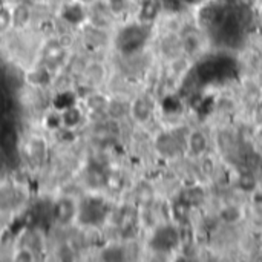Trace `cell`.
Instances as JSON below:
<instances>
[{
	"instance_id": "1",
	"label": "cell",
	"mask_w": 262,
	"mask_h": 262,
	"mask_svg": "<svg viewBox=\"0 0 262 262\" xmlns=\"http://www.w3.org/2000/svg\"><path fill=\"white\" fill-rule=\"evenodd\" d=\"M146 41V31L143 26H129L120 35V48L124 52L138 51Z\"/></svg>"
},
{
	"instance_id": "2",
	"label": "cell",
	"mask_w": 262,
	"mask_h": 262,
	"mask_svg": "<svg viewBox=\"0 0 262 262\" xmlns=\"http://www.w3.org/2000/svg\"><path fill=\"white\" fill-rule=\"evenodd\" d=\"M178 241H180V233L175 229L164 227V229H160L154 235L150 246L157 252H167V250H172L178 244Z\"/></svg>"
},
{
	"instance_id": "3",
	"label": "cell",
	"mask_w": 262,
	"mask_h": 262,
	"mask_svg": "<svg viewBox=\"0 0 262 262\" xmlns=\"http://www.w3.org/2000/svg\"><path fill=\"white\" fill-rule=\"evenodd\" d=\"M32 18V11L28 5L18 3L9 11V23L14 28H25Z\"/></svg>"
},
{
	"instance_id": "4",
	"label": "cell",
	"mask_w": 262,
	"mask_h": 262,
	"mask_svg": "<svg viewBox=\"0 0 262 262\" xmlns=\"http://www.w3.org/2000/svg\"><path fill=\"white\" fill-rule=\"evenodd\" d=\"M132 111V117L140 121V123H144L150 118V114H152V103L149 98L146 97H141V98H137L135 103L132 104L130 107Z\"/></svg>"
},
{
	"instance_id": "5",
	"label": "cell",
	"mask_w": 262,
	"mask_h": 262,
	"mask_svg": "<svg viewBox=\"0 0 262 262\" xmlns=\"http://www.w3.org/2000/svg\"><path fill=\"white\" fill-rule=\"evenodd\" d=\"M157 149L166 155V157H172L178 152V140L170 135V134H161L157 138Z\"/></svg>"
},
{
	"instance_id": "6",
	"label": "cell",
	"mask_w": 262,
	"mask_h": 262,
	"mask_svg": "<svg viewBox=\"0 0 262 262\" xmlns=\"http://www.w3.org/2000/svg\"><path fill=\"white\" fill-rule=\"evenodd\" d=\"M207 147V138L203 132L195 130L189 137V149L192 150L193 155H201Z\"/></svg>"
},
{
	"instance_id": "7",
	"label": "cell",
	"mask_w": 262,
	"mask_h": 262,
	"mask_svg": "<svg viewBox=\"0 0 262 262\" xmlns=\"http://www.w3.org/2000/svg\"><path fill=\"white\" fill-rule=\"evenodd\" d=\"M140 6H141L140 18L143 21H152L157 17V14H158V3L155 0H144Z\"/></svg>"
},
{
	"instance_id": "8",
	"label": "cell",
	"mask_w": 262,
	"mask_h": 262,
	"mask_svg": "<svg viewBox=\"0 0 262 262\" xmlns=\"http://www.w3.org/2000/svg\"><path fill=\"white\" fill-rule=\"evenodd\" d=\"M83 74L94 83H100L104 78V68L100 63H91L83 66Z\"/></svg>"
},
{
	"instance_id": "9",
	"label": "cell",
	"mask_w": 262,
	"mask_h": 262,
	"mask_svg": "<svg viewBox=\"0 0 262 262\" xmlns=\"http://www.w3.org/2000/svg\"><path fill=\"white\" fill-rule=\"evenodd\" d=\"M239 187L244 190V192H252L255 187H256V180H255V177H253V173H250V172H244V173H241V177H239Z\"/></svg>"
},
{
	"instance_id": "10",
	"label": "cell",
	"mask_w": 262,
	"mask_h": 262,
	"mask_svg": "<svg viewBox=\"0 0 262 262\" xmlns=\"http://www.w3.org/2000/svg\"><path fill=\"white\" fill-rule=\"evenodd\" d=\"M130 3L127 0H107V11L114 15L123 14Z\"/></svg>"
},
{
	"instance_id": "11",
	"label": "cell",
	"mask_w": 262,
	"mask_h": 262,
	"mask_svg": "<svg viewBox=\"0 0 262 262\" xmlns=\"http://www.w3.org/2000/svg\"><path fill=\"white\" fill-rule=\"evenodd\" d=\"M173 215H175V218L180 223L184 224L186 220H187V216H189V204L184 203V201H180L178 204H175L173 206Z\"/></svg>"
},
{
	"instance_id": "12",
	"label": "cell",
	"mask_w": 262,
	"mask_h": 262,
	"mask_svg": "<svg viewBox=\"0 0 262 262\" xmlns=\"http://www.w3.org/2000/svg\"><path fill=\"white\" fill-rule=\"evenodd\" d=\"M198 48H200V38H198L196 35L190 34V35H187V37L184 38V41H183V49H184L186 52L193 54V52L198 51Z\"/></svg>"
},
{
	"instance_id": "13",
	"label": "cell",
	"mask_w": 262,
	"mask_h": 262,
	"mask_svg": "<svg viewBox=\"0 0 262 262\" xmlns=\"http://www.w3.org/2000/svg\"><path fill=\"white\" fill-rule=\"evenodd\" d=\"M126 111H127V107H126V104H123V103H120V101H114V103H107V112L111 114V117H114V118H121L124 114H126Z\"/></svg>"
},
{
	"instance_id": "14",
	"label": "cell",
	"mask_w": 262,
	"mask_h": 262,
	"mask_svg": "<svg viewBox=\"0 0 262 262\" xmlns=\"http://www.w3.org/2000/svg\"><path fill=\"white\" fill-rule=\"evenodd\" d=\"M89 107L94 109V111H103V109H107V101L101 97V95H91L89 97V101H88Z\"/></svg>"
},
{
	"instance_id": "15",
	"label": "cell",
	"mask_w": 262,
	"mask_h": 262,
	"mask_svg": "<svg viewBox=\"0 0 262 262\" xmlns=\"http://www.w3.org/2000/svg\"><path fill=\"white\" fill-rule=\"evenodd\" d=\"M34 259H35V253L32 252V249L26 246L14 253V261H34Z\"/></svg>"
},
{
	"instance_id": "16",
	"label": "cell",
	"mask_w": 262,
	"mask_h": 262,
	"mask_svg": "<svg viewBox=\"0 0 262 262\" xmlns=\"http://www.w3.org/2000/svg\"><path fill=\"white\" fill-rule=\"evenodd\" d=\"M124 256H126V253L120 247H117V249L112 247V249H109V250H106L103 253V258L109 259V261H120V259H124Z\"/></svg>"
},
{
	"instance_id": "17",
	"label": "cell",
	"mask_w": 262,
	"mask_h": 262,
	"mask_svg": "<svg viewBox=\"0 0 262 262\" xmlns=\"http://www.w3.org/2000/svg\"><path fill=\"white\" fill-rule=\"evenodd\" d=\"M223 216L226 218V221H236L238 218H239V212L235 209V207H227L226 210H224V213H223Z\"/></svg>"
},
{
	"instance_id": "18",
	"label": "cell",
	"mask_w": 262,
	"mask_h": 262,
	"mask_svg": "<svg viewBox=\"0 0 262 262\" xmlns=\"http://www.w3.org/2000/svg\"><path fill=\"white\" fill-rule=\"evenodd\" d=\"M75 3H78V5H81V6H89V5H94L97 0H74Z\"/></svg>"
},
{
	"instance_id": "19",
	"label": "cell",
	"mask_w": 262,
	"mask_h": 262,
	"mask_svg": "<svg viewBox=\"0 0 262 262\" xmlns=\"http://www.w3.org/2000/svg\"><path fill=\"white\" fill-rule=\"evenodd\" d=\"M127 2H129L130 5H141L144 0H127Z\"/></svg>"
},
{
	"instance_id": "20",
	"label": "cell",
	"mask_w": 262,
	"mask_h": 262,
	"mask_svg": "<svg viewBox=\"0 0 262 262\" xmlns=\"http://www.w3.org/2000/svg\"><path fill=\"white\" fill-rule=\"evenodd\" d=\"M258 120H259V123H262V104L261 107L258 109Z\"/></svg>"
}]
</instances>
